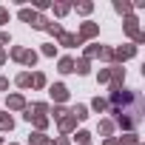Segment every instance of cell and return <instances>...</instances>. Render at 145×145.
Here are the masks:
<instances>
[{
  "label": "cell",
  "mask_w": 145,
  "mask_h": 145,
  "mask_svg": "<svg viewBox=\"0 0 145 145\" xmlns=\"http://www.w3.org/2000/svg\"><path fill=\"white\" fill-rule=\"evenodd\" d=\"M17 83H20V86H29L31 80H29V74H20V77H17Z\"/></svg>",
  "instance_id": "obj_11"
},
{
  "label": "cell",
  "mask_w": 145,
  "mask_h": 145,
  "mask_svg": "<svg viewBox=\"0 0 145 145\" xmlns=\"http://www.w3.org/2000/svg\"><path fill=\"white\" fill-rule=\"evenodd\" d=\"M6 17H9V14H6V12H3V9H0V23H3V20H6Z\"/></svg>",
  "instance_id": "obj_12"
},
{
  "label": "cell",
  "mask_w": 145,
  "mask_h": 145,
  "mask_svg": "<svg viewBox=\"0 0 145 145\" xmlns=\"http://www.w3.org/2000/svg\"><path fill=\"white\" fill-rule=\"evenodd\" d=\"M71 125H74V117H65V120H63V128H65V131H68V128H71Z\"/></svg>",
  "instance_id": "obj_10"
},
{
  "label": "cell",
  "mask_w": 145,
  "mask_h": 145,
  "mask_svg": "<svg viewBox=\"0 0 145 145\" xmlns=\"http://www.w3.org/2000/svg\"><path fill=\"white\" fill-rule=\"evenodd\" d=\"M60 71H63V74H68V71H74V60H60Z\"/></svg>",
  "instance_id": "obj_3"
},
{
  "label": "cell",
  "mask_w": 145,
  "mask_h": 145,
  "mask_svg": "<svg viewBox=\"0 0 145 145\" xmlns=\"http://www.w3.org/2000/svg\"><path fill=\"white\" fill-rule=\"evenodd\" d=\"M51 97H54V100H65V97H68L65 86H54V88H51Z\"/></svg>",
  "instance_id": "obj_2"
},
{
  "label": "cell",
  "mask_w": 145,
  "mask_h": 145,
  "mask_svg": "<svg viewBox=\"0 0 145 145\" xmlns=\"http://www.w3.org/2000/svg\"><path fill=\"white\" fill-rule=\"evenodd\" d=\"M14 122H12V117H3V114H0V128H12Z\"/></svg>",
  "instance_id": "obj_7"
},
{
  "label": "cell",
  "mask_w": 145,
  "mask_h": 145,
  "mask_svg": "<svg viewBox=\"0 0 145 145\" xmlns=\"http://www.w3.org/2000/svg\"><path fill=\"white\" fill-rule=\"evenodd\" d=\"M111 103H114V114H117L120 125L134 128V125L142 122V97L137 91H120V88H114L111 91Z\"/></svg>",
  "instance_id": "obj_1"
},
{
  "label": "cell",
  "mask_w": 145,
  "mask_h": 145,
  "mask_svg": "<svg viewBox=\"0 0 145 145\" xmlns=\"http://www.w3.org/2000/svg\"><path fill=\"white\" fill-rule=\"evenodd\" d=\"M86 117H88V111H86L83 105H77V108H74V120H86Z\"/></svg>",
  "instance_id": "obj_5"
},
{
  "label": "cell",
  "mask_w": 145,
  "mask_h": 145,
  "mask_svg": "<svg viewBox=\"0 0 145 145\" xmlns=\"http://www.w3.org/2000/svg\"><path fill=\"white\" fill-rule=\"evenodd\" d=\"M9 105H12V108H23V97H12Z\"/></svg>",
  "instance_id": "obj_8"
},
{
  "label": "cell",
  "mask_w": 145,
  "mask_h": 145,
  "mask_svg": "<svg viewBox=\"0 0 145 145\" xmlns=\"http://www.w3.org/2000/svg\"><path fill=\"white\" fill-rule=\"evenodd\" d=\"M20 17H23L26 23H37V14H34V12H29V9H23V12H20Z\"/></svg>",
  "instance_id": "obj_4"
},
{
  "label": "cell",
  "mask_w": 145,
  "mask_h": 145,
  "mask_svg": "<svg viewBox=\"0 0 145 145\" xmlns=\"http://www.w3.org/2000/svg\"><path fill=\"white\" fill-rule=\"evenodd\" d=\"M74 71H80V74H88V63H86V60H80V63L74 65Z\"/></svg>",
  "instance_id": "obj_6"
},
{
  "label": "cell",
  "mask_w": 145,
  "mask_h": 145,
  "mask_svg": "<svg viewBox=\"0 0 145 145\" xmlns=\"http://www.w3.org/2000/svg\"><path fill=\"white\" fill-rule=\"evenodd\" d=\"M131 54H134V48H131V46H128V48H120V54H117V57H120V60H122V57H131Z\"/></svg>",
  "instance_id": "obj_9"
}]
</instances>
